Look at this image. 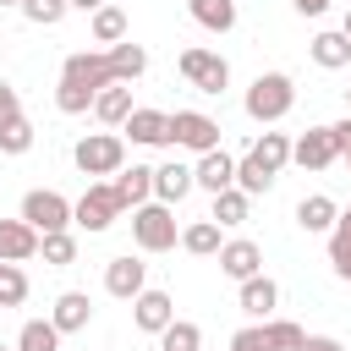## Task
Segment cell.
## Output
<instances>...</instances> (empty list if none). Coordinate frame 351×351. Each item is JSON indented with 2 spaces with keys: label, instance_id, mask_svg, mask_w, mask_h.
I'll list each match as a JSON object with an SVG mask.
<instances>
[{
  "label": "cell",
  "instance_id": "obj_1",
  "mask_svg": "<svg viewBox=\"0 0 351 351\" xmlns=\"http://www.w3.org/2000/svg\"><path fill=\"white\" fill-rule=\"evenodd\" d=\"M291 104H296V82H291L285 71H258V77H252V88H247V115H252L258 126L285 121Z\"/></svg>",
  "mask_w": 351,
  "mask_h": 351
},
{
  "label": "cell",
  "instance_id": "obj_2",
  "mask_svg": "<svg viewBox=\"0 0 351 351\" xmlns=\"http://www.w3.org/2000/svg\"><path fill=\"white\" fill-rule=\"evenodd\" d=\"M71 159H77L82 176L104 181V176H115V170H126V137H121V132H88V137H77Z\"/></svg>",
  "mask_w": 351,
  "mask_h": 351
},
{
  "label": "cell",
  "instance_id": "obj_3",
  "mask_svg": "<svg viewBox=\"0 0 351 351\" xmlns=\"http://www.w3.org/2000/svg\"><path fill=\"white\" fill-rule=\"evenodd\" d=\"M132 241H137V252H170V247L181 241L176 208H165V203H143V208H132Z\"/></svg>",
  "mask_w": 351,
  "mask_h": 351
},
{
  "label": "cell",
  "instance_id": "obj_4",
  "mask_svg": "<svg viewBox=\"0 0 351 351\" xmlns=\"http://www.w3.org/2000/svg\"><path fill=\"white\" fill-rule=\"evenodd\" d=\"M121 214H126V208H121V197H115V186H110V181H88V192L71 203V225H82L88 236L110 230Z\"/></svg>",
  "mask_w": 351,
  "mask_h": 351
},
{
  "label": "cell",
  "instance_id": "obj_5",
  "mask_svg": "<svg viewBox=\"0 0 351 351\" xmlns=\"http://www.w3.org/2000/svg\"><path fill=\"white\" fill-rule=\"evenodd\" d=\"M176 66H181V77H186L197 93H214V99H219V93H225V82H230V60H225L219 49H203V44L181 49V60H176Z\"/></svg>",
  "mask_w": 351,
  "mask_h": 351
},
{
  "label": "cell",
  "instance_id": "obj_6",
  "mask_svg": "<svg viewBox=\"0 0 351 351\" xmlns=\"http://www.w3.org/2000/svg\"><path fill=\"white\" fill-rule=\"evenodd\" d=\"M16 219H27L38 236H55V230H71V203L60 192H49V186H33L22 197V214Z\"/></svg>",
  "mask_w": 351,
  "mask_h": 351
},
{
  "label": "cell",
  "instance_id": "obj_7",
  "mask_svg": "<svg viewBox=\"0 0 351 351\" xmlns=\"http://www.w3.org/2000/svg\"><path fill=\"white\" fill-rule=\"evenodd\" d=\"M170 148H186V154L219 148V121L203 115V110H176L170 115Z\"/></svg>",
  "mask_w": 351,
  "mask_h": 351
},
{
  "label": "cell",
  "instance_id": "obj_8",
  "mask_svg": "<svg viewBox=\"0 0 351 351\" xmlns=\"http://www.w3.org/2000/svg\"><path fill=\"white\" fill-rule=\"evenodd\" d=\"M60 82H71V88H82V93H99V88H110V82H115V71H110V55H104V49H77V55H66V66H60Z\"/></svg>",
  "mask_w": 351,
  "mask_h": 351
},
{
  "label": "cell",
  "instance_id": "obj_9",
  "mask_svg": "<svg viewBox=\"0 0 351 351\" xmlns=\"http://www.w3.org/2000/svg\"><path fill=\"white\" fill-rule=\"evenodd\" d=\"M335 159H340V143H335L329 126H307V132L291 143V165H302V170H329Z\"/></svg>",
  "mask_w": 351,
  "mask_h": 351
},
{
  "label": "cell",
  "instance_id": "obj_10",
  "mask_svg": "<svg viewBox=\"0 0 351 351\" xmlns=\"http://www.w3.org/2000/svg\"><path fill=\"white\" fill-rule=\"evenodd\" d=\"M214 258H219V274H230L236 285H241V280H252V274H263V247H258L252 236H230Z\"/></svg>",
  "mask_w": 351,
  "mask_h": 351
},
{
  "label": "cell",
  "instance_id": "obj_11",
  "mask_svg": "<svg viewBox=\"0 0 351 351\" xmlns=\"http://www.w3.org/2000/svg\"><path fill=\"white\" fill-rule=\"evenodd\" d=\"M104 291H110L115 302H132L137 291H148V263L132 258V252H126V258H110V263H104Z\"/></svg>",
  "mask_w": 351,
  "mask_h": 351
},
{
  "label": "cell",
  "instance_id": "obj_12",
  "mask_svg": "<svg viewBox=\"0 0 351 351\" xmlns=\"http://www.w3.org/2000/svg\"><path fill=\"white\" fill-rule=\"evenodd\" d=\"M121 137H132L137 148H170V115L165 110H132L126 115V126H121Z\"/></svg>",
  "mask_w": 351,
  "mask_h": 351
},
{
  "label": "cell",
  "instance_id": "obj_13",
  "mask_svg": "<svg viewBox=\"0 0 351 351\" xmlns=\"http://www.w3.org/2000/svg\"><path fill=\"white\" fill-rule=\"evenodd\" d=\"M192 186H203L208 197H214V192H225V186H236V159H230L225 148L197 154V165H192Z\"/></svg>",
  "mask_w": 351,
  "mask_h": 351
},
{
  "label": "cell",
  "instance_id": "obj_14",
  "mask_svg": "<svg viewBox=\"0 0 351 351\" xmlns=\"http://www.w3.org/2000/svg\"><path fill=\"white\" fill-rule=\"evenodd\" d=\"M236 307L247 313V318H274V307H280V285L269 280V274H252V280H241V291H236Z\"/></svg>",
  "mask_w": 351,
  "mask_h": 351
},
{
  "label": "cell",
  "instance_id": "obj_15",
  "mask_svg": "<svg viewBox=\"0 0 351 351\" xmlns=\"http://www.w3.org/2000/svg\"><path fill=\"white\" fill-rule=\"evenodd\" d=\"M49 324H55L60 335H82V329L93 324V302H88V291H60L55 307H49Z\"/></svg>",
  "mask_w": 351,
  "mask_h": 351
},
{
  "label": "cell",
  "instance_id": "obj_16",
  "mask_svg": "<svg viewBox=\"0 0 351 351\" xmlns=\"http://www.w3.org/2000/svg\"><path fill=\"white\" fill-rule=\"evenodd\" d=\"M170 318H176L170 291H137V296H132V324H137L143 335H159Z\"/></svg>",
  "mask_w": 351,
  "mask_h": 351
},
{
  "label": "cell",
  "instance_id": "obj_17",
  "mask_svg": "<svg viewBox=\"0 0 351 351\" xmlns=\"http://www.w3.org/2000/svg\"><path fill=\"white\" fill-rule=\"evenodd\" d=\"M186 192H192V165H181V159H165V165H154V203L176 208Z\"/></svg>",
  "mask_w": 351,
  "mask_h": 351
},
{
  "label": "cell",
  "instance_id": "obj_18",
  "mask_svg": "<svg viewBox=\"0 0 351 351\" xmlns=\"http://www.w3.org/2000/svg\"><path fill=\"white\" fill-rule=\"evenodd\" d=\"M132 110H137V104H132V82H110V88H99V93H93V115H99L110 132H121Z\"/></svg>",
  "mask_w": 351,
  "mask_h": 351
},
{
  "label": "cell",
  "instance_id": "obj_19",
  "mask_svg": "<svg viewBox=\"0 0 351 351\" xmlns=\"http://www.w3.org/2000/svg\"><path fill=\"white\" fill-rule=\"evenodd\" d=\"M115 197H121V208H143V203H154V165H132V170H115Z\"/></svg>",
  "mask_w": 351,
  "mask_h": 351
},
{
  "label": "cell",
  "instance_id": "obj_20",
  "mask_svg": "<svg viewBox=\"0 0 351 351\" xmlns=\"http://www.w3.org/2000/svg\"><path fill=\"white\" fill-rule=\"evenodd\" d=\"M335 219H340V203H335L329 192H313V197H302V203H296V225H302L307 236H329V230H335Z\"/></svg>",
  "mask_w": 351,
  "mask_h": 351
},
{
  "label": "cell",
  "instance_id": "obj_21",
  "mask_svg": "<svg viewBox=\"0 0 351 351\" xmlns=\"http://www.w3.org/2000/svg\"><path fill=\"white\" fill-rule=\"evenodd\" d=\"M0 258H5V263L38 258V230H33L27 219H0Z\"/></svg>",
  "mask_w": 351,
  "mask_h": 351
},
{
  "label": "cell",
  "instance_id": "obj_22",
  "mask_svg": "<svg viewBox=\"0 0 351 351\" xmlns=\"http://www.w3.org/2000/svg\"><path fill=\"white\" fill-rule=\"evenodd\" d=\"M313 66H324V71H340V66H351V38L340 33V27H329V33H318L313 38Z\"/></svg>",
  "mask_w": 351,
  "mask_h": 351
},
{
  "label": "cell",
  "instance_id": "obj_23",
  "mask_svg": "<svg viewBox=\"0 0 351 351\" xmlns=\"http://www.w3.org/2000/svg\"><path fill=\"white\" fill-rule=\"evenodd\" d=\"M104 55H110V71H115V82H137V77L148 71V49H143V44H132V38L110 44Z\"/></svg>",
  "mask_w": 351,
  "mask_h": 351
},
{
  "label": "cell",
  "instance_id": "obj_24",
  "mask_svg": "<svg viewBox=\"0 0 351 351\" xmlns=\"http://www.w3.org/2000/svg\"><path fill=\"white\" fill-rule=\"evenodd\" d=\"M247 214H252V197L247 192H236V186H225V192H214V225L219 230H236V225H247Z\"/></svg>",
  "mask_w": 351,
  "mask_h": 351
},
{
  "label": "cell",
  "instance_id": "obj_25",
  "mask_svg": "<svg viewBox=\"0 0 351 351\" xmlns=\"http://www.w3.org/2000/svg\"><path fill=\"white\" fill-rule=\"evenodd\" d=\"M192 22L208 27V33H230L236 27V0H186Z\"/></svg>",
  "mask_w": 351,
  "mask_h": 351
},
{
  "label": "cell",
  "instance_id": "obj_26",
  "mask_svg": "<svg viewBox=\"0 0 351 351\" xmlns=\"http://www.w3.org/2000/svg\"><path fill=\"white\" fill-rule=\"evenodd\" d=\"M247 154H252V159H258L269 176H280V170L291 165V137H285V132H263V137H258Z\"/></svg>",
  "mask_w": 351,
  "mask_h": 351
},
{
  "label": "cell",
  "instance_id": "obj_27",
  "mask_svg": "<svg viewBox=\"0 0 351 351\" xmlns=\"http://www.w3.org/2000/svg\"><path fill=\"white\" fill-rule=\"evenodd\" d=\"M88 33H93V44H104V49L121 44V38H126V11H121V5H99V11L88 16Z\"/></svg>",
  "mask_w": 351,
  "mask_h": 351
},
{
  "label": "cell",
  "instance_id": "obj_28",
  "mask_svg": "<svg viewBox=\"0 0 351 351\" xmlns=\"http://www.w3.org/2000/svg\"><path fill=\"white\" fill-rule=\"evenodd\" d=\"M181 247H186L192 258H214V252L225 247V236H219V225H214V219H192V225L181 230Z\"/></svg>",
  "mask_w": 351,
  "mask_h": 351
},
{
  "label": "cell",
  "instance_id": "obj_29",
  "mask_svg": "<svg viewBox=\"0 0 351 351\" xmlns=\"http://www.w3.org/2000/svg\"><path fill=\"white\" fill-rule=\"evenodd\" d=\"M154 340H159V351H203V329L192 318H170Z\"/></svg>",
  "mask_w": 351,
  "mask_h": 351
},
{
  "label": "cell",
  "instance_id": "obj_30",
  "mask_svg": "<svg viewBox=\"0 0 351 351\" xmlns=\"http://www.w3.org/2000/svg\"><path fill=\"white\" fill-rule=\"evenodd\" d=\"M16 351H60V329L49 318H27L16 329Z\"/></svg>",
  "mask_w": 351,
  "mask_h": 351
},
{
  "label": "cell",
  "instance_id": "obj_31",
  "mask_svg": "<svg viewBox=\"0 0 351 351\" xmlns=\"http://www.w3.org/2000/svg\"><path fill=\"white\" fill-rule=\"evenodd\" d=\"M38 258H44L49 269H71V263H77V236H71V230L38 236Z\"/></svg>",
  "mask_w": 351,
  "mask_h": 351
},
{
  "label": "cell",
  "instance_id": "obj_32",
  "mask_svg": "<svg viewBox=\"0 0 351 351\" xmlns=\"http://www.w3.org/2000/svg\"><path fill=\"white\" fill-rule=\"evenodd\" d=\"M269 186H274V176H269V170H263L252 154H241V159H236V192L258 197V192H269Z\"/></svg>",
  "mask_w": 351,
  "mask_h": 351
},
{
  "label": "cell",
  "instance_id": "obj_33",
  "mask_svg": "<svg viewBox=\"0 0 351 351\" xmlns=\"http://www.w3.org/2000/svg\"><path fill=\"white\" fill-rule=\"evenodd\" d=\"M27 148H33V121H27V115L5 121V126H0V154H27Z\"/></svg>",
  "mask_w": 351,
  "mask_h": 351
},
{
  "label": "cell",
  "instance_id": "obj_34",
  "mask_svg": "<svg viewBox=\"0 0 351 351\" xmlns=\"http://www.w3.org/2000/svg\"><path fill=\"white\" fill-rule=\"evenodd\" d=\"M27 302V274H22V263H5L0 269V307H22Z\"/></svg>",
  "mask_w": 351,
  "mask_h": 351
},
{
  "label": "cell",
  "instance_id": "obj_35",
  "mask_svg": "<svg viewBox=\"0 0 351 351\" xmlns=\"http://www.w3.org/2000/svg\"><path fill=\"white\" fill-rule=\"evenodd\" d=\"M66 11H71L66 0H22V16H27L33 27H55V22L66 16Z\"/></svg>",
  "mask_w": 351,
  "mask_h": 351
},
{
  "label": "cell",
  "instance_id": "obj_36",
  "mask_svg": "<svg viewBox=\"0 0 351 351\" xmlns=\"http://www.w3.org/2000/svg\"><path fill=\"white\" fill-rule=\"evenodd\" d=\"M263 329H269V340H274V351H296L302 346V324H291V318H263Z\"/></svg>",
  "mask_w": 351,
  "mask_h": 351
},
{
  "label": "cell",
  "instance_id": "obj_37",
  "mask_svg": "<svg viewBox=\"0 0 351 351\" xmlns=\"http://www.w3.org/2000/svg\"><path fill=\"white\" fill-rule=\"evenodd\" d=\"M230 351H274V340H269V329H263V324H247V329H236V335H230Z\"/></svg>",
  "mask_w": 351,
  "mask_h": 351
},
{
  "label": "cell",
  "instance_id": "obj_38",
  "mask_svg": "<svg viewBox=\"0 0 351 351\" xmlns=\"http://www.w3.org/2000/svg\"><path fill=\"white\" fill-rule=\"evenodd\" d=\"M329 263L340 280H351V236L346 230H329Z\"/></svg>",
  "mask_w": 351,
  "mask_h": 351
},
{
  "label": "cell",
  "instance_id": "obj_39",
  "mask_svg": "<svg viewBox=\"0 0 351 351\" xmlns=\"http://www.w3.org/2000/svg\"><path fill=\"white\" fill-rule=\"evenodd\" d=\"M16 115H22V99H16V88L0 77V126H5V121H16Z\"/></svg>",
  "mask_w": 351,
  "mask_h": 351
},
{
  "label": "cell",
  "instance_id": "obj_40",
  "mask_svg": "<svg viewBox=\"0 0 351 351\" xmlns=\"http://www.w3.org/2000/svg\"><path fill=\"white\" fill-rule=\"evenodd\" d=\"M296 351H346V346H340L335 335H302V346H296Z\"/></svg>",
  "mask_w": 351,
  "mask_h": 351
},
{
  "label": "cell",
  "instance_id": "obj_41",
  "mask_svg": "<svg viewBox=\"0 0 351 351\" xmlns=\"http://www.w3.org/2000/svg\"><path fill=\"white\" fill-rule=\"evenodd\" d=\"M329 132H335V143H340V154H346V148H351V115H346V121H335Z\"/></svg>",
  "mask_w": 351,
  "mask_h": 351
},
{
  "label": "cell",
  "instance_id": "obj_42",
  "mask_svg": "<svg viewBox=\"0 0 351 351\" xmlns=\"http://www.w3.org/2000/svg\"><path fill=\"white\" fill-rule=\"evenodd\" d=\"M291 5H296L302 16H324V11H329V0H291Z\"/></svg>",
  "mask_w": 351,
  "mask_h": 351
},
{
  "label": "cell",
  "instance_id": "obj_43",
  "mask_svg": "<svg viewBox=\"0 0 351 351\" xmlns=\"http://www.w3.org/2000/svg\"><path fill=\"white\" fill-rule=\"evenodd\" d=\"M66 5H71V11H88V16H93V11H99V5H110V0H66Z\"/></svg>",
  "mask_w": 351,
  "mask_h": 351
},
{
  "label": "cell",
  "instance_id": "obj_44",
  "mask_svg": "<svg viewBox=\"0 0 351 351\" xmlns=\"http://www.w3.org/2000/svg\"><path fill=\"white\" fill-rule=\"evenodd\" d=\"M335 230H346V236H351V203L340 208V219H335Z\"/></svg>",
  "mask_w": 351,
  "mask_h": 351
},
{
  "label": "cell",
  "instance_id": "obj_45",
  "mask_svg": "<svg viewBox=\"0 0 351 351\" xmlns=\"http://www.w3.org/2000/svg\"><path fill=\"white\" fill-rule=\"evenodd\" d=\"M340 33H346V38H351V11H346V22H340Z\"/></svg>",
  "mask_w": 351,
  "mask_h": 351
},
{
  "label": "cell",
  "instance_id": "obj_46",
  "mask_svg": "<svg viewBox=\"0 0 351 351\" xmlns=\"http://www.w3.org/2000/svg\"><path fill=\"white\" fill-rule=\"evenodd\" d=\"M0 5H22V0H0Z\"/></svg>",
  "mask_w": 351,
  "mask_h": 351
},
{
  "label": "cell",
  "instance_id": "obj_47",
  "mask_svg": "<svg viewBox=\"0 0 351 351\" xmlns=\"http://www.w3.org/2000/svg\"><path fill=\"white\" fill-rule=\"evenodd\" d=\"M340 159H346V165H351V148H346V154H340Z\"/></svg>",
  "mask_w": 351,
  "mask_h": 351
},
{
  "label": "cell",
  "instance_id": "obj_48",
  "mask_svg": "<svg viewBox=\"0 0 351 351\" xmlns=\"http://www.w3.org/2000/svg\"><path fill=\"white\" fill-rule=\"evenodd\" d=\"M346 104H351V88H346Z\"/></svg>",
  "mask_w": 351,
  "mask_h": 351
},
{
  "label": "cell",
  "instance_id": "obj_49",
  "mask_svg": "<svg viewBox=\"0 0 351 351\" xmlns=\"http://www.w3.org/2000/svg\"><path fill=\"white\" fill-rule=\"evenodd\" d=\"M0 351H16V346H0Z\"/></svg>",
  "mask_w": 351,
  "mask_h": 351
},
{
  "label": "cell",
  "instance_id": "obj_50",
  "mask_svg": "<svg viewBox=\"0 0 351 351\" xmlns=\"http://www.w3.org/2000/svg\"><path fill=\"white\" fill-rule=\"evenodd\" d=\"M0 269H5V258H0Z\"/></svg>",
  "mask_w": 351,
  "mask_h": 351
},
{
  "label": "cell",
  "instance_id": "obj_51",
  "mask_svg": "<svg viewBox=\"0 0 351 351\" xmlns=\"http://www.w3.org/2000/svg\"><path fill=\"white\" fill-rule=\"evenodd\" d=\"M0 44H5V38H0Z\"/></svg>",
  "mask_w": 351,
  "mask_h": 351
}]
</instances>
